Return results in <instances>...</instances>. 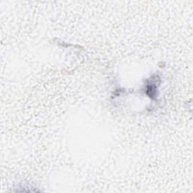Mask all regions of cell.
Returning <instances> with one entry per match:
<instances>
[{
    "label": "cell",
    "mask_w": 193,
    "mask_h": 193,
    "mask_svg": "<svg viewBox=\"0 0 193 193\" xmlns=\"http://www.w3.org/2000/svg\"><path fill=\"white\" fill-rule=\"evenodd\" d=\"M147 94L152 98H154V96H155V94H156V86L152 81L147 86Z\"/></svg>",
    "instance_id": "cell-1"
}]
</instances>
